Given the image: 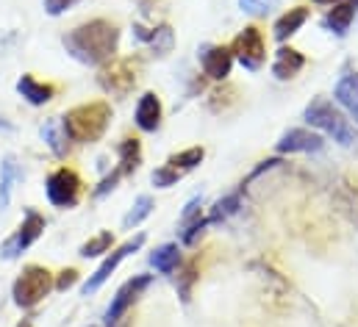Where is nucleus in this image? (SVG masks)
<instances>
[{
    "label": "nucleus",
    "mask_w": 358,
    "mask_h": 327,
    "mask_svg": "<svg viewBox=\"0 0 358 327\" xmlns=\"http://www.w3.org/2000/svg\"><path fill=\"white\" fill-rule=\"evenodd\" d=\"M117 42H120V31H117V25L108 22V20L84 22V25L73 28V31L64 36L67 53H70L76 61L90 64V67H97V64L108 61V59L117 53Z\"/></svg>",
    "instance_id": "1"
},
{
    "label": "nucleus",
    "mask_w": 358,
    "mask_h": 327,
    "mask_svg": "<svg viewBox=\"0 0 358 327\" xmlns=\"http://www.w3.org/2000/svg\"><path fill=\"white\" fill-rule=\"evenodd\" d=\"M108 122H111V106L103 103V100L76 106V108L67 111V117L62 119L67 139H73V142H78V145H92V142H97V139L106 133Z\"/></svg>",
    "instance_id": "2"
},
{
    "label": "nucleus",
    "mask_w": 358,
    "mask_h": 327,
    "mask_svg": "<svg viewBox=\"0 0 358 327\" xmlns=\"http://www.w3.org/2000/svg\"><path fill=\"white\" fill-rule=\"evenodd\" d=\"M303 117H306V122H308L311 128L322 131L325 136H331L334 142H339V145H345V147L356 142V128L350 125V119H348L328 97H314V100L306 106Z\"/></svg>",
    "instance_id": "3"
},
{
    "label": "nucleus",
    "mask_w": 358,
    "mask_h": 327,
    "mask_svg": "<svg viewBox=\"0 0 358 327\" xmlns=\"http://www.w3.org/2000/svg\"><path fill=\"white\" fill-rule=\"evenodd\" d=\"M53 289V275L45 266H25L22 275L14 280L11 297L17 308H34L39 305Z\"/></svg>",
    "instance_id": "4"
},
{
    "label": "nucleus",
    "mask_w": 358,
    "mask_h": 327,
    "mask_svg": "<svg viewBox=\"0 0 358 327\" xmlns=\"http://www.w3.org/2000/svg\"><path fill=\"white\" fill-rule=\"evenodd\" d=\"M45 194L50 205L56 208H73L81 194V177L70 166H59L48 180H45Z\"/></svg>",
    "instance_id": "5"
},
{
    "label": "nucleus",
    "mask_w": 358,
    "mask_h": 327,
    "mask_svg": "<svg viewBox=\"0 0 358 327\" xmlns=\"http://www.w3.org/2000/svg\"><path fill=\"white\" fill-rule=\"evenodd\" d=\"M231 53H234V59L242 61L245 70H259V67L264 64V59H267V48H264V36H262V31H259L256 25L245 28V31L234 39Z\"/></svg>",
    "instance_id": "6"
},
{
    "label": "nucleus",
    "mask_w": 358,
    "mask_h": 327,
    "mask_svg": "<svg viewBox=\"0 0 358 327\" xmlns=\"http://www.w3.org/2000/svg\"><path fill=\"white\" fill-rule=\"evenodd\" d=\"M42 231H45V217H42V214H36V211H25L22 225H20V228H17V233L3 245L0 255H3V258H8V261H11V258H17L22 249H28V247L42 236Z\"/></svg>",
    "instance_id": "7"
},
{
    "label": "nucleus",
    "mask_w": 358,
    "mask_h": 327,
    "mask_svg": "<svg viewBox=\"0 0 358 327\" xmlns=\"http://www.w3.org/2000/svg\"><path fill=\"white\" fill-rule=\"evenodd\" d=\"M150 286V275H136V277H131V280H125L122 286H120V291L114 294V300H111V305H108V311H106V322L108 325H114V322H120V317L145 294V289Z\"/></svg>",
    "instance_id": "8"
},
{
    "label": "nucleus",
    "mask_w": 358,
    "mask_h": 327,
    "mask_svg": "<svg viewBox=\"0 0 358 327\" xmlns=\"http://www.w3.org/2000/svg\"><path fill=\"white\" fill-rule=\"evenodd\" d=\"M142 245H145V236H134L131 242H125L122 247H117V249H114V252H111V255H108V258H106V261H103V263L94 269V275H92L90 280L84 283V294L90 297L92 291H97V289H100V286H103V283L111 277V272H114V269H117V266H120V263H122V261H125L131 252H136Z\"/></svg>",
    "instance_id": "9"
},
{
    "label": "nucleus",
    "mask_w": 358,
    "mask_h": 327,
    "mask_svg": "<svg viewBox=\"0 0 358 327\" xmlns=\"http://www.w3.org/2000/svg\"><path fill=\"white\" fill-rule=\"evenodd\" d=\"M325 147L322 136L314 133V131H306V128H289L278 142H275V150L280 156H294V153H320Z\"/></svg>",
    "instance_id": "10"
},
{
    "label": "nucleus",
    "mask_w": 358,
    "mask_h": 327,
    "mask_svg": "<svg viewBox=\"0 0 358 327\" xmlns=\"http://www.w3.org/2000/svg\"><path fill=\"white\" fill-rule=\"evenodd\" d=\"M200 64H203V73L211 81H225L234 70V53L225 45H211L200 53Z\"/></svg>",
    "instance_id": "11"
},
{
    "label": "nucleus",
    "mask_w": 358,
    "mask_h": 327,
    "mask_svg": "<svg viewBox=\"0 0 358 327\" xmlns=\"http://www.w3.org/2000/svg\"><path fill=\"white\" fill-rule=\"evenodd\" d=\"M134 83H136V75H134V70H131V61H117V64L106 67L103 75H100V86H103L106 92L117 94V97L128 94V92L134 89Z\"/></svg>",
    "instance_id": "12"
},
{
    "label": "nucleus",
    "mask_w": 358,
    "mask_h": 327,
    "mask_svg": "<svg viewBox=\"0 0 358 327\" xmlns=\"http://www.w3.org/2000/svg\"><path fill=\"white\" fill-rule=\"evenodd\" d=\"M134 119H136V125H139L142 131H148V133L159 131V125H162V100H159L153 92H145V94L139 97V103H136Z\"/></svg>",
    "instance_id": "13"
},
{
    "label": "nucleus",
    "mask_w": 358,
    "mask_h": 327,
    "mask_svg": "<svg viewBox=\"0 0 358 327\" xmlns=\"http://www.w3.org/2000/svg\"><path fill=\"white\" fill-rule=\"evenodd\" d=\"M334 97H336V103L348 111V117L356 119V125H358V73H345V75L336 81Z\"/></svg>",
    "instance_id": "14"
},
{
    "label": "nucleus",
    "mask_w": 358,
    "mask_h": 327,
    "mask_svg": "<svg viewBox=\"0 0 358 327\" xmlns=\"http://www.w3.org/2000/svg\"><path fill=\"white\" fill-rule=\"evenodd\" d=\"M356 8H358V0H342V3H336L328 11V17H325V28L334 31L336 36H345L350 31L353 20H356Z\"/></svg>",
    "instance_id": "15"
},
{
    "label": "nucleus",
    "mask_w": 358,
    "mask_h": 327,
    "mask_svg": "<svg viewBox=\"0 0 358 327\" xmlns=\"http://www.w3.org/2000/svg\"><path fill=\"white\" fill-rule=\"evenodd\" d=\"M303 67H306V59H303L300 50H294V48H280V50L275 53V61H272V73H275V78L289 81V78H294Z\"/></svg>",
    "instance_id": "16"
},
{
    "label": "nucleus",
    "mask_w": 358,
    "mask_h": 327,
    "mask_svg": "<svg viewBox=\"0 0 358 327\" xmlns=\"http://www.w3.org/2000/svg\"><path fill=\"white\" fill-rule=\"evenodd\" d=\"M306 20H308V8H303V6H294V8H289L286 14H280L278 20H275V39L278 42H286L289 36H294L303 25H306Z\"/></svg>",
    "instance_id": "17"
},
{
    "label": "nucleus",
    "mask_w": 358,
    "mask_h": 327,
    "mask_svg": "<svg viewBox=\"0 0 358 327\" xmlns=\"http://www.w3.org/2000/svg\"><path fill=\"white\" fill-rule=\"evenodd\" d=\"M17 92H20L31 106H45V103H50L53 94H56V89H53L50 83L36 81L34 75H22V78L17 81Z\"/></svg>",
    "instance_id": "18"
},
{
    "label": "nucleus",
    "mask_w": 358,
    "mask_h": 327,
    "mask_svg": "<svg viewBox=\"0 0 358 327\" xmlns=\"http://www.w3.org/2000/svg\"><path fill=\"white\" fill-rule=\"evenodd\" d=\"M180 263V249L178 245H164L159 247L153 255H150V266L156 269V272H162V275H170V272H176Z\"/></svg>",
    "instance_id": "19"
},
{
    "label": "nucleus",
    "mask_w": 358,
    "mask_h": 327,
    "mask_svg": "<svg viewBox=\"0 0 358 327\" xmlns=\"http://www.w3.org/2000/svg\"><path fill=\"white\" fill-rule=\"evenodd\" d=\"M17 177H20V169H17L14 159H3V164H0V208H8L11 189H14Z\"/></svg>",
    "instance_id": "20"
},
{
    "label": "nucleus",
    "mask_w": 358,
    "mask_h": 327,
    "mask_svg": "<svg viewBox=\"0 0 358 327\" xmlns=\"http://www.w3.org/2000/svg\"><path fill=\"white\" fill-rule=\"evenodd\" d=\"M117 153H120V172H122V175L134 172V169L142 164V147H139L136 139H125V142H120Z\"/></svg>",
    "instance_id": "21"
},
{
    "label": "nucleus",
    "mask_w": 358,
    "mask_h": 327,
    "mask_svg": "<svg viewBox=\"0 0 358 327\" xmlns=\"http://www.w3.org/2000/svg\"><path fill=\"white\" fill-rule=\"evenodd\" d=\"M203 159H206V150H203V147H189V150H180V153H176V156H170L167 166H173L176 172L186 175V172H192Z\"/></svg>",
    "instance_id": "22"
},
{
    "label": "nucleus",
    "mask_w": 358,
    "mask_h": 327,
    "mask_svg": "<svg viewBox=\"0 0 358 327\" xmlns=\"http://www.w3.org/2000/svg\"><path fill=\"white\" fill-rule=\"evenodd\" d=\"M42 139L48 142V147L59 156V159H64L67 156V133H64V125L62 122H48L45 128H42Z\"/></svg>",
    "instance_id": "23"
},
{
    "label": "nucleus",
    "mask_w": 358,
    "mask_h": 327,
    "mask_svg": "<svg viewBox=\"0 0 358 327\" xmlns=\"http://www.w3.org/2000/svg\"><path fill=\"white\" fill-rule=\"evenodd\" d=\"M153 214V200L148 197V194H142V197H136V203L131 205V211L125 214V219H122V225L131 231V228H136L142 219H148Z\"/></svg>",
    "instance_id": "24"
},
{
    "label": "nucleus",
    "mask_w": 358,
    "mask_h": 327,
    "mask_svg": "<svg viewBox=\"0 0 358 327\" xmlns=\"http://www.w3.org/2000/svg\"><path fill=\"white\" fill-rule=\"evenodd\" d=\"M239 205H242V197H239V194H228V197L217 200V203H214V208H211V214H208V222L228 219L231 214H236V211H239Z\"/></svg>",
    "instance_id": "25"
},
{
    "label": "nucleus",
    "mask_w": 358,
    "mask_h": 327,
    "mask_svg": "<svg viewBox=\"0 0 358 327\" xmlns=\"http://www.w3.org/2000/svg\"><path fill=\"white\" fill-rule=\"evenodd\" d=\"M111 242H114L111 231H103V233H97L94 239H90L87 245L81 247V255H84V258H92V255H103V252H108Z\"/></svg>",
    "instance_id": "26"
},
{
    "label": "nucleus",
    "mask_w": 358,
    "mask_h": 327,
    "mask_svg": "<svg viewBox=\"0 0 358 327\" xmlns=\"http://www.w3.org/2000/svg\"><path fill=\"white\" fill-rule=\"evenodd\" d=\"M150 45H153V50H156L159 56H167V53L173 50V31H170L167 25H162L159 31H153Z\"/></svg>",
    "instance_id": "27"
},
{
    "label": "nucleus",
    "mask_w": 358,
    "mask_h": 327,
    "mask_svg": "<svg viewBox=\"0 0 358 327\" xmlns=\"http://www.w3.org/2000/svg\"><path fill=\"white\" fill-rule=\"evenodd\" d=\"M180 177H183L180 172H176L173 166H167V164H164L162 169H156V172H153V186H159V189H167V186H176Z\"/></svg>",
    "instance_id": "28"
},
{
    "label": "nucleus",
    "mask_w": 358,
    "mask_h": 327,
    "mask_svg": "<svg viewBox=\"0 0 358 327\" xmlns=\"http://www.w3.org/2000/svg\"><path fill=\"white\" fill-rule=\"evenodd\" d=\"M242 11L245 14H253V17H264L269 8L275 6V0H239Z\"/></svg>",
    "instance_id": "29"
},
{
    "label": "nucleus",
    "mask_w": 358,
    "mask_h": 327,
    "mask_svg": "<svg viewBox=\"0 0 358 327\" xmlns=\"http://www.w3.org/2000/svg\"><path fill=\"white\" fill-rule=\"evenodd\" d=\"M78 0H45V11L48 14H53V17H59V14H64L70 6H76Z\"/></svg>",
    "instance_id": "30"
},
{
    "label": "nucleus",
    "mask_w": 358,
    "mask_h": 327,
    "mask_svg": "<svg viewBox=\"0 0 358 327\" xmlns=\"http://www.w3.org/2000/svg\"><path fill=\"white\" fill-rule=\"evenodd\" d=\"M76 280H78V272H76V269H64V272H59L56 289H59V291H67V289H70Z\"/></svg>",
    "instance_id": "31"
},
{
    "label": "nucleus",
    "mask_w": 358,
    "mask_h": 327,
    "mask_svg": "<svg viewBox=\"0 0 358 327\" xmlns=\"http://www.w3.org/2000/svg\"><path fill=\"white\" fill-rule=\"evenodd\" d=\"M120 175H122V172H120V166H117V169H114V172H111V175H108L97 189H94V197H103L106 191H111V189H114V183L120 180Z\"/></svg>",
    "instance_id": "32"
},
{
    "label": "nucleus",
    "mask_w": 358,
    "mask_h": 327,
    "mask_svg": "<svg viewBox=\"0 0 358 327\" xmlns=\"http://www.w3.org/2000/svg\"><path fill=\"white\" fill-rule=\"evenodd\" d=\"M317 6H336V3H342V0H314Z\"/></svg>",
    "instance_id": "33"
},
{
    "label": "nucleus",
    "mask_w": 358,
    "mask_h": 327,
    "mask_svg": "<svg viewBox=\"0 0 358 327\" xmlns=\"http://www.w3.org/2000/svg\"><path fill=\"white\" fill-rule=\"evenodd\" d=\"M17 327H31V319H22V322H20Z\"/></svg>",
    "instance_id": "34"
}]
</instances>
